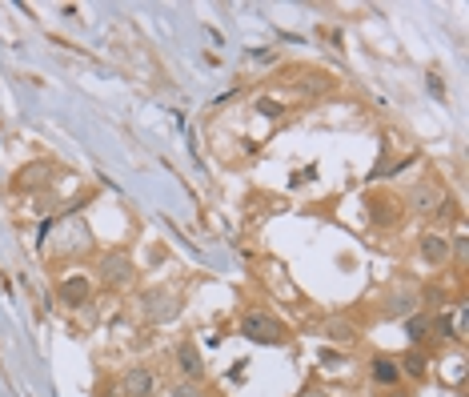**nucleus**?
<instances>
[{"instance_id": "nucleus-9", "label": "nucleus", "mask_w": 469, "mask_h": 397, "mask_svg": "<svg viewBox=\"0 0 469 397\" xmlns=\"http://www.w3.org/2000/svg\"><path fill=\"white\" fill-rule=\"evenodd\" d=\"M405 334H409V341H425L429 321H425V317H409V321H405Z\"/></svg>"}, {"instance_id": "nucleus-13", "label": "nucleus", "mask_w": 469, "mask_h": 397, "mask_svg": "<svg viewBox=\"0 0 469 397\" xmlns=\"http://www.w3.org/2000/svg\"><path fill=\"white\" fill-rule=\"evenodd\" d=\"M321 361H325L329 369H337V366H341V357H337V353H321Z\"/></svg>"}, {"instance_id": "nucleus-14", "label": "nucleus", "mask_w": 469, "mask_h": 397, "mask_svg": "<svg viewBox=\"0 0 469 397\" xmlns=\"http://www.w3.org/2000/svg\"><path fill=\"white\" fill-rule=\"evenodd\" d=\"M301 397H329V394H325V389H305Z\"/></svg>"}, {"instance_id": "nucleus-5", "label": "nucleus", "mask_w": 469, "mask_h": 397, "mask_svg": "<svg viewBox=\"0 0 469 397\" xmlns=\"http://www.w3.org/2000/svg\"><path fill=\"white\" fill-rule=\"evenodd\" d=\"M153 385H157L153 369H129V377H125V394H129V397H148V394H153Z\"/></svg>"}, {"instance_id": "nucleus-7", "label": "nucleus", "mask_w": 469, "mask_h": 397, "mask_svg": "<svg viewBox=\"0 0 469 397\" xmlns=\"http://www.w3.org/2000/svg\"><path fill=\"white\" fill-rule=\"evenodd\" d=\"M421 257H425L429 265H441V261L449 257V241H445V237H437V233H429V237L421 241Z\"/></svg>"}, {"instance_id": "nucleus-11", "label": "nucleus", "mask_w": 469, "mask_h": 397, "mask_svg": "<svg viewBox=\"0 0 469 397\" xmlns=\"http://www.w3.org/2000/svg\"><path fill=\"white\" fill-rule=\"evenodd\" d=\"M329 334H333V341H353V325H345V321H329Z\"/></svg>"}, {"instance_id": "nucleus-3", "label": "nucleus", "mask_w": 469, "mask_h": 397, "mask_svg": "<svg viewBox=\"0 0 469 397\" xmlns=\"http://www.w3.org/2000/svg\"><path fill=\"white\" fill-rule=\"evenodd\" d=\"M56 297L65 305H84L89 301V277H65V281L56 285Z\"/></svg>"}, {"instance_id": "nucleus-1", "label": "nucleus", "mask_w": 469, "mask_h": 397, "mask_svg": "<svg viewBox=\"0 0 469 397\" xmlns=\"http://www.w3.org/2000/svg\"><path fill=\"white\" fill-rule=\"evenodd\" d=\"M241 334L261 341V345H277V341H285V325L277 317H269V313H249L241 321Z\"/></svg>"}, {"instance_id": "nucleus-4", "label": "nucleus", "mask_w": 469, "mask_h": 397, "mask_svg": "<svg viewBox=\"0 0 469 397\" xmlns=\"http://www.w3.org/2000/svg\"><path fill=\"white\" fill-rule=\"evenodd\" d=\"M100 269H105V281H109V285H125V281L132 277V265H129V257L125 253H109Z\"/></svg>"}, {"instance_id": "nucleus-10", "label": "nucleus", "mask_w": 469, "mask_h": 397, "mask_svg": "<svg viewBox=\"0 0 469 397\" xmlns=\"http://www.w3.org/2000/svg\"><path fill=\"white\" fill-rule=\"evenodd\" d=\"M401 373H409V377H421V373H425V357H421V353H405Z\"/></svg>"}, {"instance_id": "nucleus-2", "label": "nucleus", "mask_w": 469, "mask_h": 397, "mask_svg": "<svg viewBox=\"0 0 469 397\" xmlns=\"http://www.w3.org/2000/svg\"><path fill=\"white\" fill-rule=\"evenodd\" d=\"M441 201H445L441 185H429V181L413 185V193H409V205L417 209V213H441Z\"/></svg>"}, {"instance_id": "nucleus-12", "label": "nucleus", "mask_w": 469, "mask_h": 397, "mask_svg": "<svg viewBox=\"0 0 469 397\" xmlns=\"http://www.w3.org/2000/svg\"><path fill=\"white\" fill-rule=\"evenodd\" d=\"M173 397H201V389H197V385H177Z\"/></svg>"}, {"instance_id": "nucleus-15", "label": "nucleus", "mask_w": 469, "mask_h": 397, "mask_svg": "<svg viewBox=\"0 0 469 397\" xmlns=\"http://www.w3.org/2000/svg\"><path fill=\"white\" fill-rule=\"evenodd\" d=\"M385 397H405V394H397V389H389V394Z\"/></svg>"}, {"instance_id": "nucleus-6", "label": "nucleus", "mask_w": 469, "mask_h": 397, "mask_svg": "<svg viewBox=\"0 0 469 397\" xmlns=\"http://www.w3.org/2000/svg\"><path fill=\"white\" fill-rule=\"evenodd\" d=\"M177 361H180V369H185L189 377H201V373H205V366H201V353H197L193 341H180V345H177Z\"/></svg>"}, {"instance_id": "nucleus-8", "label": "nucleus", "mask_w": 469, "mask_h": 397, "mask_svg": "<svg viewBox=\"0 0 469 397\" xmlns=\"http://www.w3.org/2000/svg\"><path fill=\"white\" fill-rule=\"evenodd\" d=\"M369 373H373V382H377V385H393V382H397V373H401V369L393 366L389 357H373Z\"/></svg>"}]
</instances>
